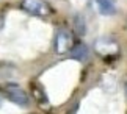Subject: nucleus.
Masks as SVG:
<instances>
[{
	"label": "nucleus",
	"mask_w": 127,
	"mask_h": 114,
	"mask_svg": "<svg viewBox=\"0 0 127 114\" xmlns=\"http://www.w3.org/2000/svg\"><path fill=\"white\" fill-rule=\"evenodd\" d=\"M94 50L100 56H115L119 53V46L110 38H99L94 41Z\"/></svg>",
	"instance_id": "3"
},
{
	"label": "nucleus",
	"mask_w": 127,
	"mask_h": 114,
	"mask_svg": "<svg viewBox=\"0 0 127 114\" xmlns=\"http://www.w3.org/2000/svg\"><path fill=\"white\" fill-rule=\"evenodd\" d=\"M0 105H2V102H0Z\"/></svg>",
	"instance_id": "8"
},
{
	"label": "nucleus",
	"mask_w": 127,
	"mask_h": 114,
	"mask_svg": "<svg viewBox=\"0 0 127 114\" xmlns=\"http://www.w3.org/2000/svg\"><path fill=\"white\" fill-rule=\"evenodd\" d=\"M96 5H97L99 13L104 14V16H111V14L116 13L115 3L111 2V0H96Z\"/></svg>",
	"instance_id": "5"
},
{
	"label": "nucleus",
	"mask_w": 127,
	"mask_h": 114,
	"mask_svg": "<svg viewBox=\"0 0 127 114\" xmlns=\"http://www.w3.org/2000/svg\"><path fill=\"white\" fill-rule=\"evenodd\" d=\"M2 27H3V14L0 13V30H2Z\"/></svg>",
	"instance_id": "7"
},
{
	"label": "nucleus",
	"mask_w": 127,
	"mask_h": 114,
	"mask_svg": "<svg viewBox=\"0 0 127 114\" xmlns=\"http://www.w3.org/2000/svg\"><path fill=\"white\" fill-rule=\"evenodd\" d=\"M21 8L25 13L36 16V17H49L53 13L52 6L44 0H22Z\"/></svg>",
	"instance_id": "1"
},
{
	"label": "nucleus",
	"mask_w": 127,
	"mask_h": 114,
	"mask_svg": "<svg viewBox=\"0 0 127 114\" xmlns=\"http://www.w3.org/2000/svg\"><path fill=\"white\" fill-rule=\"evenodd\" d=\"M69 53L75 59H86V56H88V47L85 46V44H75Z\"/></svg>",
	"instance_id": "6"
},
{
	"label": "nucleus",
	"mask_w": 127,
	"mask_h": 114,
	"mask_svg": "<svg viewBox=\"0 0 127 114\" xmlns=\"http://www.w3.org/2000/svg\"><path fill=\"white\" fill-rule=\"evenodd\" d=\"M5 94L13 103H16L19 106H28V103H30V98H28L27 92L16 83H8L5 86Z\"/></svg>",
	"instance_id": "2"
},
{
	"label": "nucleus",
	"mask_w": 127,
	"mask_h": 114,
	"mask_svg": "<svg viewBox=\"0 0 127 114\" xmlns=\"http://www.w3.org/2000/svg\"><path fill=\"white\" fill-rule=\"evenodd\" d=\"M74 39H72V34L66 30H60L55 36V52L63 55V53H67L72 50L74 47Z\"/></svg>",
	"instance_id": "4"
}]
</instances>
